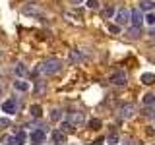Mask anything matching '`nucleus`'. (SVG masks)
I'll list each match as a JSON object with an SVG mask.
<instances>
[{
  "instance_id": "1",
  "label": "nucleus",
  "mask_w": 155,
  "mask_h": 145,
  "mask_svg": "<svg viewBox=\"0 0 155 145\" xmlns=\"http://www.w3.org/2000/svg\"><path fill=\"white\" fill-rule=\"evenodd\" d=\"M60 70H62V60H58V58H51V60L39 64L33 74H35V76H52V74H56V72H60Z\"/></svg>"
},
{
  "instance_id": "8",
  "label": "nucleus",
  "mask_w": 155,
  "mask_h": 145,
  "mask_svg": "<svg viewBox=\"0 0 155 145\" xmlns=\"http://www.w3.org/2000/svg\"><path fill=\"white\" fill-rule=\"evenodd\" d=\"M21 12L25 14V16H35V18H39V19H43V12H41L37 6H33V4H31V6H29V4H27V6H23Z\"/></svg>"
},
{
  "instance_id": "10",
  "label": "nucleus",
  "mask_w": 155,
  "mask_h": 145,
  "mask_svg": "<svg viewBox=\"0 0 155 145\" xmlns=\"http://www.w3.org/2000/svg\"><path fill=\"white\" fill-rule=\"evenodd\" d=\"M51 139H52V143H64L66 141V135L62 134V130H52Z\"/></svg>"
},
{
  "instance_id": "17",
  "label": "nucleus",
  "mask_w": 155,
  "mask_h": 145,
  "mask_svg": "<svg viewBox=\"0 0 155 145\" xmlns=\"http://www.w3.org/2000/svg\"><path fill=\"white\" fill-rule=\"evenodd\" d=\"M2 141H4V143H12V145H16V143H19V139H18V135L14 134V135H6Z\"/></svg>"
},
{
  "instance_id": "5",
  "label": "nucleus",
  "mask_w": 155,
  "mask_h": 145,
  "mask_svg": "<svg viewBox=\"0 0 155 145\" xmlns=\"http://www.w3.org/2000/svg\"><path fill=\"white\" fill-rule=\"evenodd\" d=\"M130 23H132L134 27H142V23H143V14H142V8H136V10H132V19H130Z\"/></svg>"
},
{
  "instance_id": "13",
  "label": "nucleus",
  "mask_w": 155,
  "mask_h": 145,
  "mask_svg": "<svg viewBox=\"0 0 155 145\" xmlns=\"http://www.w3.org/2000/svg\"><path fill=\"white\" fill-rule=\"evenodd\" d=\"M142 83L153 85L155 83V74H151V72H145V74H142Z\"/></svg>"
},
{
  "instance_id": "24",
  "label": "nucleus",
  "mask_w": 155,
  "mask_h": 145,
  "mask_svg": "<svg viewBox=\"0 0 155 145\" xmlns=\"http://www.w3.org/2000/svg\"><path fill=\"white\" fill-rule=\"evenodd\" d=\"M107 29H109L110 33H118V31H120V27L114 25V23H107Z\"/></svg>"
},
{
  "instance_id": "30",
  "label": "nucleus",
  "mask_w": 155,
  "mask_h": 145,
  "mask_svg": "<svg viewBox=\"0 0 155 145\" xmlns=\"http://www.w3.org/2000/svg\"><path fill=\"white\" fill-rule=\"evenodd\" d=\"M74 2H84V0H74Z\"/></svg>"
},
{
  "instance_id": "14",
  "label": "nucleus",
  "mask_w": 155,
  "mask_h": 145,
  "mask_svg": "<svg viewBox=\"0 0 155 145\" xmlns=\"http://www.w3.org/2000/svg\"><path fill=\"white\" fill-rule=\"evenodd\" d=\"M14 87H16L18 91H29V83L23 81V79H16L14 81Z\"/></svg>"
},
{
  "instance_id": "27",
  "label": "nucleus",
  "mask_w": 155,
  "mask_h": 145,
  "mask_svg": "<svg viewBox=\"0 0 155 145\" xmlns=\"http://www.w3.org/2000/svg\"><path fill=\"white\" fill-rule=\"evenodd\" d=\"M107 141H109V143H118V135H116V134H110L109 137H107Z\"/></svg>"
},
{
  "instance_id": "21",
  "label": "nucleus",
  "mask_w": 155,
  "mask_h": 145,
  "mask_svg": "<svg viewBox=\"0 0 155 145\" xmlns=\"http://www.w3.org/2000/svg\"><path fill=\"white\" fill-rule=\"evenodd\" d=\"M51 118H52V120H60V118H62V112H60L58 108H54V110L51 112Z\"/></svg>"
},
{
  "instance_id": "3",
  "label": "nucleus",
  "mask_w": 155,
  "mask_h": 145,
  "mask_svg": "<svg viewBox=\"0 0 155 145\" xmlns=\"http://www.w3.org/2000/svg\"><path fill=\"white\" fill-rule=\"evenodd\" d=\"M130 19H132V12H128V10H124V8L116 12V23H118V25H128Z\"/></svg>"
},
{
  "instance_id": "26",
  "label": "nucleus",
  "mask_w": 155,
  "mask_h": 145,
  "mask_svg": "<svg viewBox=\"0 0 155 145\" xmlns=\"http://www.w3.org/2000/svg\"><path fill=\"white\" fill-rule=\"evenodd\" d=\"M113 16H116V12H114V8L109 6V8L105 10V18H113Z\"/></svg>"
},
{
  "instance_id": "12",
  "label": "nucleus",
  "mask_w": 155,
  "mask_h": 145,
  "mask_svg": "<svg viewBox=\"0 0 155 145\" xmlns=\"http://www.w3.org/2000/svg\"><path fill=\"white\" fill-rule=\"evenodd\" d=\"M140 8H142V12H153L155 0H142V2H140Z\"/></svg>"
},
{
  "instance_id": "16",
  "label": "nucleus",
  "mask_w": 155,
  "mask_h": 145,
  "mask_svg": "<svg viewBox=\"0 0 155 145\" xmlns=\"http://www.w3.org/2000/svg\"><path fill=\"white\" fill-rule=\"evenodd\" d=\"M70 60H72V62H81V60H84V54H81V52L76 48V50L70 52Z\"/></svg>"
},
{
  "instance_id": "15",
  "label": "nucleus",
  "mask_w": 155,
  "mask_h": 145,
  "mask_svg": "<svg viewBox=\"0 0 155 145\" xmlns=\"http://www.w3.org/2000/svg\"><path fill=\"white\" fill-rule=\"evenodd\" d=\"M29 112H31V116H33V118H41V114H43V108H41V105H31Z\"/></svg>"
},
{
  "instance_id": "7",
  "label": "nucleus",
  "mask_w": 155,
  "mask_h": 145,
  "mask_svg": "<svg viewBox=\"0 0 155 145\" xmlns=\"http://www.w3.org/2000/svg\"><path fill=\"white\" fill-rule=\"evenodd\" d=\"M16 110H18V101L16 99H8L6 103H2V112L16 114Z\"/></svg>"
},
{
  "instance_id": "4",
  "label": "nucleus",
  "mask_w": 155,
  "mask_h": 145,
  "mask_svg": "<svg viewBox=\"0 0 155 145\" xmlns=\"http://www.w3.org/2000/svg\"><path fill=\"white\" fill-rule=\"evenodd\" d=\"M47 139V132L43 128H37V130H33L31 135H29V141L31 143H43Z\"/></svg>"
},
{
  "instance_id": "23",
  "label": "nucleus",
  "mask_w": 155,
  "mask_h": 145,
  "mask_svg": "<svg viewBox=\"0 0 155 145\" xmlns=\"http://www.w3.org/2000/svg\"><path fill=\"white\" fill-rule=\"evenodd\" d=\"M43 91H45V83H43V81H37V85H35V93L41 95Z\"/></svg>"
},
{
  "instance_id": "31",
  "label": "nucleus",
  "mask_w": 155,
  "mask_h": 145,
  "mask_svg": "<svg viewBox=\"0 0 155 145\" xmlns=\"http://www.w3.org/2000/svg\"><path fill=\"white\" fill-rule=\"evenodd\" d=\"M153 120H155V112H153Z\"/></svg>"
},
{
  "instance_id": "22",
  "label": "nucleus",
  "mask_w": 155,
  "mask_h": 145,
  "mask_svg": "<svg viewBox=\"0 0 155 145\" xmlns=\"http://www.w3.org/2000/svg\"><path fill=\"white\" fill-rule=\"evenodd\" d=\"M87 8H91V10H97V8H99V2H97V0H87Z\"/></svg>"
},
{
  "instance_id": "6",
  "label": "nucleus",
  "mask_w": 155,
  "mask_h": 145,
  "mask_svg": "<svg viewBox=\"0 0 155 145\" xmlns=\"http://www.w3.org/2000/svg\"><path fill=\"white\" fill-rule=\"evenodd\" d=\"M110 81H113L114 85H126L128 83V76H126L124 72H114V74L110 76Z\"/></svg>"
},
{
  "instance_id": "28",
  "label": "nucleus",
  "mask_w": 155,
  "mask_h": 145,
  "mask_svg": "<svg viewBox=\"0 0 155 145\" xmlns=\"http://www.w3.org/2000/svg\"><path fill=\"white\" fill-rule=\"evenodd\" d=\"M16 135H18V139H19V143H23V141H25V134H23V132H21V130H18V132H16Z\"/></svg>"
},
{
  "instance_id": "32",
  "label": "nucleus",
  "mask_w": 155,
  "mask_h": 145,
  "mask_svg": "<svg viewBox=\"0 0 155 145\" xmlns=\"http://www.w3.org/2000/svg\"><path fill=\"white\" fill-rule=\"evenodd\" d=\"M0 56H2V52H0Z\"/></svg>"
},
{
  "instance_id": "29",
  "label": "nucleus",
  "mask_w": 155,
  "mask_h": 145,
  "mask_svg": "<svg viewBox=\"0 0 155 145\" xmlns=\"http://www.w3.org/2000/svg\"><path fill=\"white\" fill-rule=\"evenodd\" d=\"M149 35H151V37H155V29H153V31H151V33H149Z\"/></svg>"
},
{
  "instance_id": "9",
  "label": "nucleus",
  "mask_w": 155,
  "mask_h": 145,
  "mask_svg": "<svg viewBox=\"0 0 155 145\" xmlns=\"http://www.w3.org/2000/svg\"><path fill=\"white\" fill-rule=\"evenodd\" d=\"M136 114V105H124L122 108H120V116H122V118H132V116Z\"/></svg>"
},
{
  "instance_id": "2",
  "label": "nucleus",
  "mask_w": 155,
  "mask_h": 145,
  "mask_svg": "<svg viewBox=\"0 0 155 145\" xmlns=\"http://www.w3.org/2000/svg\"><path fill=\"white\" fill-rule=\"evenodd\" d=\"M85 120V116L81 110H72V112H68V122H70L74 128H78V126H81Z\"/></svg>"
},
{
  "instance_id": "25",
  "label": "nucleus",
  "mask_w": 155,
  "mask_h": 145,
  "mask_svg": "<svg viewBox=\"0 0 155 145\" xmlns=\"http://www.w3.org/2000/svg\"><path fill=\"white\" fill-rule=\"evenodd\" d=\"M10 124H12V122H10L8 118H0V130H4V128H10Z\"/></svg>"
},
{
  "instance_id": "20",
  "label": "nucleus",
  "mask_w": 155,
  "mask_h": 145,
  "mask_svg": "<svg viewBox=\"0 0 155 145\" xmlns=\"http://www.w3.org/2000/svg\"><path fill=\"white\" fill-rule=\"evenodd\" d=\"M145 21H147L149 25H155V14H153V12H149L147 16H145Z\"/></svg>"
},
{
  "instance_id": "18",
  "label": "nucleus",
  "mask_w": 155,
  "mask_h": 145,
  "mask_svg": "<svg viewBox=\"0 0 155 145\" xmlns=\"http://www.w3.org/2000/svg\"><path fill=\"white\" fill-rule=\"evenodd\" d=\"M143 105H155V93H147L143 97Z\"/></svg>"
},
{
  "instance_id": "11",
  "label": "nucleus",
  "mask_w": 155,
  "mask_h": 145,
  "mask_svg": "<svg viewBox=\"0 0 155 145\" xmlns=\"http://www.w3.org/2000/svg\"><path fill=\"white\" fill-rule=\"evenodd\" d=\"M14 74H16V76H19V77H25V76L29 74V70L25 68V64H21V62H18V64L14 66Z\"/></svg>"
},
{
  "instance_id": "19",
  "label": "nucleus",
  "mask_w": 155,
  "mask_h": 145,
  "mask_svg": "<svg viewBox=\"0 0 155 145\" xmlns=\"http://www.w3.org/2000/svg\"><path fill=\"white\" fill-rule=\"evenodd\" d=\"M89 128H91V130H99V128H101V120H99V118L89 120Z\"/></svg>"
}]
</instances>
